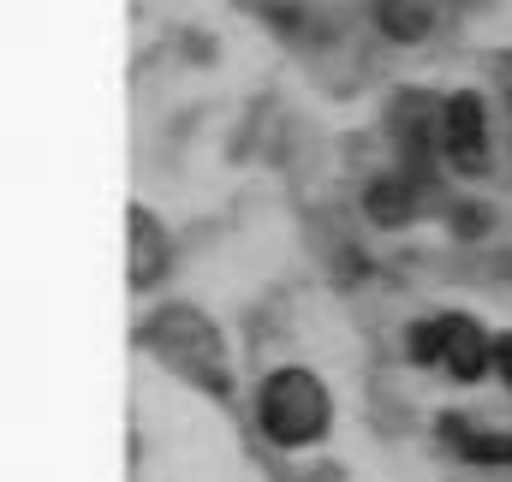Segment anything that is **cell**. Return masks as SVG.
<instances>
[{"label":"cell","instance_id":"cell-1","mask_svg":"<svg viewBox=\"0 0 512 482\" xmlns=\"http://www.w3.org/2000/svg\"><path fill=\"white\" fill-rule=\"evenodd\" d=\"M143 334H149V346L161 352V363L179 369L191 387H209L215 399L233 393L227 346H221V334H215V322H209L203 310H191V304H167V310H155V322H149Z\"/></svg>","mask_w":512,"mask_h":482},{"label":"cell","instance_id":"cell-2","mask_svg":"<svg viewBox=\"0 0 512 482\" xmlns=\"http://www.w3.org/2000/svg\"><path fill=\"white\" fill-rule=\"evenodd\" d=\"M328 387L310 369H274L256 393V423L274 447H316L328 435Z\"/></svg>","mask_w":512,"mask_h":482},{"label":"cell","instance_id":"cell-3","mask_svg":"<svg viewBox=\"0 0 512 482\" xmlns=\"http://www.w3.org/2000/svg\"><path fill=\"white\" fill-rule=\"evenodd\" d=\"M411 358L441 363L453 381H477V375L495 363V340H489L465 310H447V316H429V322L411 328Z\"/></svg>","mask_w":512,"mask_h":482},{"label":"cell","instance_id":"cell-4","mask_svg":"<svg viewBox=\"0 0 512 482\" xmlns=\"http://www.w3.org/2000/svg\"><path fill=\"white\" fill-rule=\"evenodd\" d=\"M441 155L465 179L489 173V114H483L477 90H453L447 96V108H441Z\"/></svg>","mask_w":512,"mask_h":482},{"label":"cell","instance_id":"cell-5","mask_svg":"<svg viewBox=\"0 0 512 482\" xmlns=\"http://www.w3.org/2000/svg\"><path fill=\"white\" fill-rule=\"evenodd\" d=\"M131 292H149L161 274H167V233H161V221L143 209V203H131Z\"/></svg>","mask_w":512,"mask_h":482},{"label":"cell","instance_id":"cell-6","mask_svg":"<svg viewBox=\"0 0 512 482\" xmlns=\"http://www.w3.org/2000/svg\"><path fill=\"white\" fill-rule=\"evenodd\" d=\"M364 209H370L376 227H405L417 215V173H382L364 191Z\"/></svg>","mask_w":512,"mask_h":482},{"label":"cell","instance_id":"cell-7","mask_svg":"<svg viewBox=\"0 0 512 482\" xmlns=\"http://www.w3.org/2000/svg\"><path fill=\"white\" fill-rule=\"evenodd\" d=\"M441 435L453 441L459 459L471 465H512V435H489V429H471L465 417H441Z\"/></svg>","mask_w":512,"mask_h":482},{"label":"cell","instance_id":"cell-8","mask_svg":"<svg viewBox=\"0 0 512 482\" xmlns=\"http://www.w3.org/2000/svg\"><path fill=\"white\" fill-rule=\"evenodd\" d=\"M376 18L393 42H417L435 24V0H376Z\"/></svg>","mask_w":512,"mask_h":482},{"label":"cell","instance_id":"cell-9","mask_svg":"<svg viewBox=\"0 0 512 482\" xmlns=\"http://www.w3.org/2000/svg\"><path fill=\"white\" fill-rule=\"evenodd\" d=\"M495 369H501V381L512 387V334H501V340H495Z\"/></svg>","mask_w":512,"mask_h":482},{"label":"cell","instance_id":"cell-10","mask_svg":"<svg viewBox=\"0 0 512 482\" xmlns=\"http://www.w3.org/2000/svg\"><path fill=\"white\" fill-rule=\"evenodd\" d=\"M501 84H507V96H512V54H501Z\"/></svg>","mask_w":512,"mask_h":482}]
</instances>
